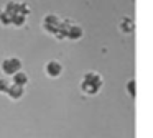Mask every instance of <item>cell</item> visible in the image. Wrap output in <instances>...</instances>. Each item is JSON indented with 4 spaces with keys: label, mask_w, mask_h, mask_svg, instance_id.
Returning <instances> with one entry per match:
<instances>
[{
    "label": "cell",
    "mask_w": 153,
    "mask_h": 138,
    "mask_svg": "<svg viewBox=\"0 0 153 138\" xmlns=\"http://www.w3.org/2000/svg\"><path fill=\"white\" fill-rule=\"evenodd\" d=\"M119 30L122 33H132L135 30V23H133V20L130 16H123L119 23Z\"/></svg>",
    "instance_id": "cell-6"
},
{
    "label": "cell",
    "mask_w": 153,
    "mask_h": 138,
    "mask_svg": "<svg viewBox=\"0 0 153 138\" xmlns=\"http://www.w3.org/2000/svg\"><path fill=\"white\" fill-rule=\"evenodd\" d=\"M25 23H27V16H23V15H13L10 18V25H13V26H17V28H20V26H23Z\"/></svg>",
    "instance_id": "cell-10"
},
{
    "label": "cell",
    "mask_w": 153,
    "mask_h": 138,
    "mask_svg": "<svg viewBox=\"0 0 153 138\" xmlns=\"http://www.w3.org/2000/svg\"><path fill=\"white\" fill-rule=\"evenodd\" d=\"M8 61H10V66L13 69V72L22 71V59L20 58H8Z\"/></svg>",
    "instance_id": "cell-13"
},
{
    "label": "cell",
    "mask_w": 153,
    "mask_h": 138,
    "mask_svg": "<svg viewBox=\"0 0 153 138\" xmlns=\"http://www.w3.org/2000/svg\"><path fill=\"white\" fill-rule=\"evenodd\" d=\"M54 38L59 39V41H61V39H66L68 38V31H66V30H63V28H58V31L54 33Z\"/></svg>",
    "instance_id": "cell-15"
},
{
    "label": "cell",
    "mask_w": 153,
    "mask_h": 138,
    "mask_svg": "<svg viewBox=\"0 0 153 138\" xmlns=\"http://www.w3.org/2000/svg\"><path fill=\"white\" fill-rule=\"evenodd\" d=\"M0 69H2V72H4L5 76H13V74H15L13 69H12V66H10V61H8V58H5L4 61L0 62Z\"/></svg>",
    "instance_id": "cell-11"
},
{
    "label": "cell",
    "mask_w": 153,
    "mask_h": 138,
    "mask_svg": "<svg viewBox=\"0 0 153 138\" xmlns=\"http://www.w3.org/2000/svg\"><path fill=\"white\" fill-rule=\"evenodd\" d=\"M0 25H4V26L10 25V16H8L7 13H4V12H0Z\"/></svg>",
    "instance_id": "cell-16"
},
{
    "label": "cell",
    "mask_w": 153,
    "mask_h": 138,
    "mask_svg": "<svg viewBox=\"0 0 153 138\" xmlns=\"http://www.w3.org/2000/svg\"><path fill=\"white\" fill-rule=\"evenodd\" d=\"M8 87H10V82H8V79L0 77V94H5Z\"/></svg>",
    "instance_id": "cell-14"
},
{
    "label": "cell",
    "mask_w": 153,
    "mask_h": 138,
    "mask_svg": "<svg viewBox=\"0 0 153 138\" xmlns=\"http://www.w3.org/2000/svg\"><path fill=\"white\" fill-rule=\"evenodd\" d=\"M45 74L51 79H58L61 74H63V64L56 59H51L45 64Z\"/></svg>",
    "instance_id": "cell-2"
},
{
    "label": "cell",
    "mask_w": 153,
    "mask_h": 138,
    "mask_svg": "<svg viewBox=\"0 0 153 138\" xmlns=\"http://www.w3.org/2000/svg\"><path fill=\"white\" fill-rule=\"evenodd\" d=\"M30 82V77L25 71H18L12 76V82L10 84H15V85H20V87H25V85Z\"/></svg>",
    "instance_id": "cell-4"
},
{
    "label": "cell",
    "mask_w": 153,
    "mask_h": 138,
    "mask_svg": "<svg viewBox=\"0 0 153 138\" xmlns=\"http://www.w3.org/2000/svg\"><path fill=\"white\" fill-rule=\"evenodd\" d=\"M59 22H61V18L58 15L48 13L43 18V30L46 33H50V35H54V33L58 31V28H59Z\"/></svg>",
    "instance_id": "cell-1"
},
{
    "label": "cell",
    "mask_w": 153,
    "mask_h": 138,
    "mask_svg": "<svg viewBox=\"0 0 153 138\" xmlns=\"http://www.w3.org/2000/svg\"><path fill=\"white\" fill-rule=\"evenodd\" d=\"M100 91V85H96V84H89V82H81V92L84 95H96L97 92Z\"/></svg>",
    "instance_id": "cell-8"
},
{
    "label": "cell",
    "mask_w": 153,
    "mask_h": 138,
    "mask_svg": "<svg viewBox=\"0 0 153 138\" xmlns=\"http://www.w3.org/2000/svg\"><path fill=\"white\" fill-rule=\"evenodd\" d=\"M5 94L8 95V99H10V100H20V99L25 95V87L10 84V87L7 89V92H5Z\"/></svg>",
    "instance_id": "cell-3"
},
{
    "label": "cell",
    "mask_w": 153,
    "mask_h": 138,
    "mask_svg": "<svg viewBox=\"0 0 153 138\" xmlns=\"http://www.w3.org/2000/svg\"><path fill=\"white\" fill-rule=\"evenodd\" d=\"M82 81L84 82H89V84H96L102 87V76L96 71H87L86 74L82 76Z\"/></svg>",
    "instance_id": "cell-5"
},
{
    "label": "cell",
    "mask_w": 153,
    "mask_h": 138,
    "mask_svg": "<svg viewBox=\"0 0 153 138\" xmlns=\"http://www.w3.org/2000/svg\"><path fill=\"white\" fill-rule=\"evenodd\" d=\"M4 13H7L8 16H13V15H17L18 13V2H8V3H5V7H4V10H2Z\"/></svg>",
    "instance_id": "cell-9"
},
{
    "label": "cell",
    "mask_w": 153,
    "mask_h": 138,
    "mask_svg": "<svg viewBox=\"0 0 153 138\" xmlns=\"http://www.w3.org/2000/svg\"><path fill=\"white\" fill-rule=\"evenodd\" d=\"M82 36H84L82 28H81L79 25H76V23L68 30V39H71V41H77V39H81Z\"/></svg>",
    "instance_id": "cell-7"
},
{
    "label": "cell",
    "mask_w": 153,
    "mask_h": 138,
    "mask_svg": "<svg viewBox=\"0 0 153 138\" xmlns=\"http://www.w3.org/2000/svg\"><path fill=\"white\" fill-rule=\"evenodd\" d=\"M127 92H128L130 97H135L137 95V82H135V79H130V81L127 82Z\"/></svg>",
    "instance_id": "cell-12"
}]
</instances>
